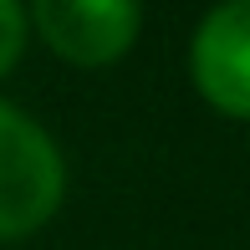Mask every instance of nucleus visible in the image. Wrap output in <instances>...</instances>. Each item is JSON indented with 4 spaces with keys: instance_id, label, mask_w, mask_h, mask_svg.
Segmentation results:
<instances>
[{
    "instance_id": "4",
    "label": "nucleus",
    "mask_w": 250,
    "mask_h": 250,
    "mask_svg": "<svg viewBox=\"0 0 250 250\" xmlns=\"http://www.w3.org/2000/svg\"><path fill=\"white\" fill-rule=\"evenodd\" d=\"M26 31H31V10H21L16 0H0V77L21 62V51H26Z\"/></svg>"
},
{
    "instance_id": "3",
    "label": "nucleus",
    "mask_w": 250,
    "mask_h": 250,
    "mask_svg": "<svg viewBox=\"0 0 250 250\" xmlns=\"http://www.w3.org/2000/svg\"><path fill=\"white\" fill-rule=\"evenodd\" d=\"M194 87L230 118H250V0L214 5L189 41Z\"/></svg>"
},
{
    "instance_id": "2",
    "label": "nucleus",
    "mask_w": 250,
    "mask_h": 250,
    "mask_svg": "<svg viewBox=\"0 0 250 250\" xmlns=\"http://www.w3.org/2000/svg\"><path fill=\"white\" fill-rule=\"evenodd\" d=\"M41 41L77 66H102L138 41L143 10L133 0H41L31 10Z\"/></svg>"
},
{
    "instance_id": "1",
    "label": "nucleus",
    "mask_w": 250,
    "mask_h": 250,
    "mask_svg": "<svg viewBox=\"0 0 250 250\" xmlns=\"http://www.w3.org/2000/svg\"><path fill=\"white\" fill-rule=\"evenodd\" d=\"M66 189L62 148L16 102H0V240L41 230Z\"/></svg>"
}]
</instances>
